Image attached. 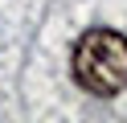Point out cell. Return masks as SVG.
I'll return each instance as SVG.
<instances>
[{
  "label": "cell",
  "instance_id": "1",
  "mask_svg": "<svg viewBox=\"0 0 127 123\" xmlns=\"http://www.w3.org/2000/svg\"><path fill=\"white\" fill-rule=\"evenodd\" d=\"M74 82L86 94L115 98L127 90V37L119 29H90L78 37L70 57Z\"/></svg>",
  "mask_w": 127,
  "mask_h": 123
}]
</instances>
